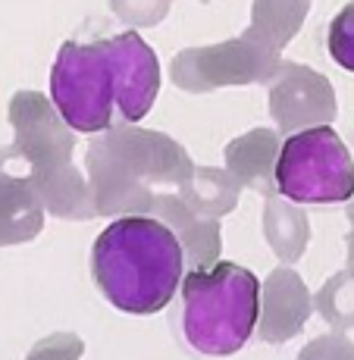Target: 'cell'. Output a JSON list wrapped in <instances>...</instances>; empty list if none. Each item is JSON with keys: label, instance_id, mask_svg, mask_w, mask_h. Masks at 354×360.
Masks as SVG:
<instances>
[{"label": "cell", "instance_id": "6da1fadb", "mask_svg": "<svg viewBox=\"0 0 354 360\" xmlns=\"http://www.w3.org/2000/svg\"><path fill=\"white\" fill-rule=\"evenodd\" d=\"M160 94V60L138 32L66 41L51 69V101L82 135L135 126Z\"/></svg>", "mask_w": 354, "mask_h": 360}, {"label": "cell", "instance_id": "7a4b0ae2", "mask_svg": "<svg viewBox=\"0 0 354 360\" xmlns=\"http://www.w3.org/2000/svg\"><path fill=\"white\" fill-rule=\"evenodd\" d=\"M91 276L116 310L148 316L176 297L185 279V251L157 217H122L94 238Z\"/></svg>", "mask_w": 354, "mask_h": 360}, {"label": "cell", "instance_id": "3957f363", "mask_svg": "<svg viewBox=\"0 0 354 360\" xmlns=\"http://www.w3.org/2000/svg\"><path fill=\"white\" fill-rule=\"evenodd\" d=\"M198 166L163 131L116 126L88 144L97 217H151L163 188H182Z\"/></svg>", "mask_w": 354, "mask_h": 360}, {"label": "cell", "instance_id": "277c9868", "mask_svg": "<svg viewBox=\"0 0 354 360\" xmlns=\"http://www.w3.org/2000/svg\"><path fill=\"white\" fill-rule=\"evenodd\" d=\"M10 122L16 129V150L32 176L44 210L60 219H94L97 204L91 185L72 163V129L57 113L53 101L38 91H19L10 101Z\"/></svg>", "mask_w": 354, "mask_h": 360}, {"label": "cell", "instance_id": "5b68a950", "mask_svg": "<svg viewBox=\"0 0 354 360\" xmlns=\"http://www.w3.org/2000/svg\"><path fill=\"white\" fill-rule=\"evenodd\" d=\"M182 335L194 351L229 357L248 345L260 320V282L251 269L220 260L182 279Z\"/></svg>", "mask_w": 354, "mask_h": 360}, {"label": "cell", "instance_id": "8992f818", "mask_svg": "<svg viewBox=\"0 0 354 360\" xmlns=\"http://www.w3.org/2000/svg\"><path fill=\"white\" fill-rule=\"evenodd\" d=\"M276 191L291 204H348L354 160L339 131L314 126L289 135L276 160Z\"/></svg>", "mask_w": 354, "mask_h": 360}, {"label": "cell", "instance_id": "52a82bcc", "mask_svg": "<svg viewBox=\"0 0 354 360\" xmlns=\"http://www.w3.org/2000/svg\"><path fill=\"white\" fill-rule=\"evenodd\" d=\"M276 69H279V53L267 51L245 34L204 51H182L172 63V79L185 91H210L220 85L270 82Z\"/></svg>", "mask_w": 354, "mask_h": 360}, {"label": "cell", "instance_id": "ba28073f", "mask_svg": "<svg viewBox=\"0 0 354 360\" xmlns=\"http://www.w3.org/2000/svg\"><path fill=\"white\" fill-rule=\"evenodd\" d=\"M270 113L282 131L329 126L336 116V98L329 82L314 69L286 63L276 72V85L270 91Z\"/></svg>", "mask_w": 354, "mask_h": 360}, {"label": "cell", "instance_id": "9c48e42d", "mask_svg": "<svg viewBox=\"0 0 354 360\" xmlns=\"http://www.w3.org/2000/svg\"><path fill=\"white\" fill-rule=\"evenodd\" d=\"M44 200L34 191L23 157L13 148L0 150V248L25 245L44 229Z\"/></svg>", "mask_w": 354, "mask_h": 360}, {"label": "cell", "instance_id": "30bf717a", "mask_svg": "<svg viewBox=\"0 0 354 360\" xmlns=\"http://www.w3.org/2000/svg\"><path fill=\"white\" fill-rule=\"evenodd\" d=\"M314 314V295L291 266H279L260 285V320L258 335L267 345H286L304 329Z\"/></svg>", "mask_w": 354, "mask_h": 360}, {"label": "cell", "instance_id": "8fae6325", "mask_svg": "<svg viewBox=\"0 0 354 360\" xmlns=\"http://www.w3.org/2000/svg\"><path fill=\"white\" fill-rule=\"evenodd\" d=\"M160 223L176 232L179 245L185 251V269H210L220 263L223 238H220V219H201L185 207L179 191H163L154 204V213Z\"/></svg>", "mask_w": 354, "mask_h": 360}, {"label": "cell", "instance_id": "7c38bea8", "mask_svg": "<svg viewBox=\"0 0 354 360\" xmlns=\"http://www.w3.org/2000/svg\"><path fill=\"white\" fill-rule=\"evenodd\" d=\"M279 138L267 129H258L251 135L235 138L226 148V166L241 188L276 195V160H279Z\"/></svg>", "mask_w": 354, "mask_h": 360}, {"label": "cell", "instance_id": "4fadbf2b", "mask_svg": "<svg viewBox=\"0 0 354 360\" xmlns=\"http://www.w3.org/2000/svg\"><path fill=\"white\" fill-rule=\"evenodd\" d=\"M263 235H267V245L273 248V254L282 263L301 260V254L308 251V241H310L308 213L286 198H276V195L267 198V207H263Z\"/></svg>", "mask_w": 354, "mask_h": 360}, {"label": "cell", "instance_id": "5bb4252c", "mask_svg": "<svg viewBox=\"0 0 354 360\" xmlns=\"http://www.w3.org/2000/svg\"><path fill=\"white\" fill-rule=\"evenodd\" d=\"M239 195L241 185L232 179V172L210 169V166L194 169V176L179 188V198L185 200V207L201 219H220L232 213L239 207Z\"/></svg>", "mask_w": 354, "mask_h": 360}, {"label": "cell", "instance_id": "9a60e30c", "mask_svg": "<svg viewBox=\"0 0 354 360\" xmlns=\"http://www.w3.org/2000/svg\"><path fill=\"white\" fill-rule=\"evenodd\" d=\"M314 310L336 332L354 329V266L326 279L314 295Z\"/></svg>", "mask_w": 354, "mask_h": 360}, {"label": "cell", "instance_id": "2e32d148", "mask_svg": "<svg viewBox=\"0 0 354 360\" xmlns=\"http://www.w3.org/2000/svg\"><path fill=\"white\" fill-rule=\"evenodd\" d=\"M326 47H329V57L336 60L339 66L354 72V0L348 6H342V10L336 13V19L329 22Z\"/></svg>", "mask_w": 354, "mask_h": 360}, {"label": "cell", "instance_id": "e0dca14e", "mask_svg": "<svg viewBox=\"0 0 354 360\" xmlns=\"http://www.w3.org/2000/svg\"><path fill=\"white\" fill-rule=\"evenodd\" d=\"M85 354V342L72 332H57V335H44L41 342L32 345L25 360H79Z\"/></svg>", "mask_w": 354, "mask_h": 360}, {"label": "cell", "instance_id": "ac0fdd59", "mask_svg": "<svg viewBox=\"0 0 354 360\" xmlns=\"http://www.w3.org/2000/svg\"><path fill=\"white\" fill-rule=\"evenodd\" d=\"M298 360H354V342L342 332L336 335H317L301 348Z\"/></svg>", "mask_w": 354, "mask_h": 360}, {"label": "cell", "instance_id": "d6986e66", "mask_svg": "<svg viewBox=\"0 0 354 360\" xmlns=\"http://www.w3.org/2000/svg\"><path fill=\"white\" fill-rule=\"evenodd\" d=\"M345 245H348V266H354V226H351L348 238H345Z\"/></svg>", "mask_w": 354, "mask_h": 360}, {"label": "cell", "instance_id": "ffe728a7", "mask_svg": "<svg viewBox=\"0 0 354 360\" xmlns=\"http://www.w3.org/2000/svg\"><path fill=\"white\" fill-rule=\"evenodd\" d=\"M345 213H348V219H351V226H354V198L348 200V210H345Z\"/></svg>", "mask_w": 354, "mask_h": 360}]
</instances>
